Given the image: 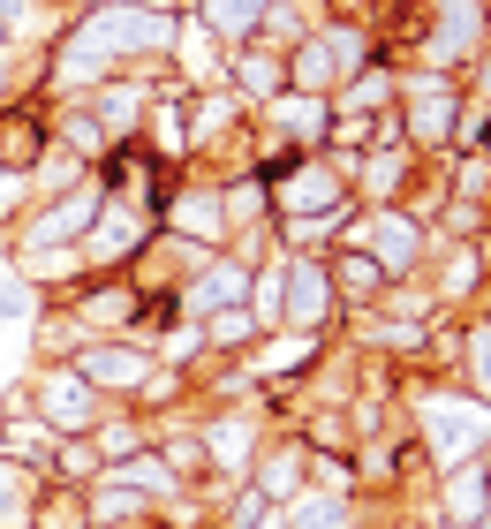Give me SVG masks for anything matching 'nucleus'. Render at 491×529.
<instances>
[{"label":"nucleus","mask_w":491,"mask_h":529,"mask_svg":"<svg viewBox=\"0 0 491 529\" xmlns=\"http://www.w3.org/2000/svg\"><path fill=\"white\" fill-rule=\"evenodd\" d=\"M446 507H454V514H484V477L469 469V477L454 484V499H446Z\"/></svg>","instance_id":"obj_3"},{"label":"nucleus","mask_w":491,"mask_h":529,"mask_svg":"<svg viewBox=\"0 0 491 529\" xmlns=\"http://www.w3.org/2000/svg\"><path fill=\"white\" fill-rule=\"evenodd\" d=\"M84 371L99 378V386H136V378H144V356H129V348H114V356H106V348H91Z\"/></svg>","instance_id":"obj_1"},{"label":"nucleus","mask_w":491,"mask_h":529,"mask_svg":"<svg viewBox=\"0 0 491 529\" xmlns=\"http://www.w3.org/2000/svg\"><path fill=\"white\" fill-rule=\"evenodd\" d=\"M129 310H136V295H129V288H99V295L84 303V318H91V325H121Z\"/></svg>","instance_id":"obj_2"}]
</instances>
